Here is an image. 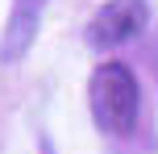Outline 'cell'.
I'll return each mask as SVG.
<instances>
[{
    "instance_id": "1",
    "label": "cell",
    "mask_w": 158,
    "mask_h": 154,
    "mask_svg": "<svg viewBox=\"0 0 158 154\" xmlns=\"http://www.w3.org/2000/svg\"><path fill=\"white\" fill-rule=\"evenodd\" d=\"M87 108L92 121L112 138L133 133L137 117H142V83L125 63H100L87 79Z\"/></svg>"
},
{
    "instance_id": "3",
    "label": "cell",
    "mask_w": 158,
    "mask_h": 154,
    "mask_svg": "<svg viewBox=\"0 0 158 154\" xmlns=\"http://www.w3.org/2000/svg\"><path fill=\"white\" fill-rule=\"evenodd\" d=\"M42 8H46V0H13V13H8L4 38H0V58H4V63H17V58L29 50L33 33H38Z\"/></svg>"
},
{
    "instance_id": "2",
    "label": "cell",
    "mask_w": 158,
    "mask_h": 154,
    "mask_svg": "<svg viewBox=\"0 0 158 154\" xmlns=\"http://www.w3.org/2000/svg\"><path fill=\"white\" fill-rule=\"evenodd\" d=\"M146 21H150L146 0H104L96 8V17L87 21V42L100 46V50H112L121 42L137 38L146 29Z\"/></svg>"
}]
</instances>
